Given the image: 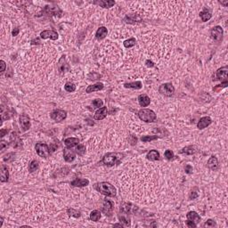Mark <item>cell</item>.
<instances>
[{"label": "cell", "mask_w": 228, "mask_h": 228, "mask_svg": "<svg viewBox=\"0 0 228 228\" xmlns=\"http://www.w3.org/2000/svg\"><path fill=\"white\" fill-rule=\"evenodd\" d=\"M159 92L161 95L165 96H171L174 95L175 88H174V86L171 83H165V84H162L161 86H159Z\"/></svg>", "instance_id": "4"}, {"label": "cell", "mask_w": 228, "mask_h": 228, "mask_svg": "<svg viewBox=\"0 0 228 228\" xmlns=\"http://www.w3.org/2000/svg\"><path fill=\"white\" fill-rule=\"evenodd\" d=\"M103 210L104 213H106V215L109 214L110 212H111V210H113V204H112V202L110 201V200H105L103 201Z\"/></svg>", "instance_id": "23"}, {"label": "cell", "mask_w": 228, "mask_h": 228, "mask_svg": "<svg viewBox=\"0 0 228 228\" xmlns=\"http://www.w3.org/2000/svg\"><path fill=\"white\" fill-rule=\"evenodd\" d=\"M146 64H147V66L148 67H153V65H154V63L152 62V61H146Z\"/></svg>", "instance_id": "48"}, {"label": "cell", "mask_w": 228, "mask_h": 228, "mask_svg": "<svg viewBox=\"0 0 228 228\" xmlns=\"http://www.w3.org/2000/svg\"><path fill=\"white\" fill-rule=\"evenodd\" d=\"M77 153L79 154V155H80V156H82V155H84L85 154V152H86V148H85V146L84 145H82V144H79L78 146H77Z\"/></svg>", "instance_id": "37"}, {"label": "cell", "mask_w": 228, "mask_h": 228, "mask_svg": "<svg viewBox=\"0 0 228 228\" xmlns=\"http://www.w3.org/2000/svg\"><path fill=\"white\" fill-rule=\"evenodd\" d=\"M211 122H212V120L210 117H202L199 120V122L197 124V127L200 129H203L205 127H207L208 126H210L211 124Z\"/></svg>", "instance_id": "14"}, {"label": "cell", "mask_w": 228, "mask_h": 228, "mask_svg": "<svg viewBox=\"0 0 228 228\" xmlns=\"http://www.w3.org/2000/svg\"><path fill=\"white\" fill-rule=\"evenodd\" d=\"M138 116L140 120H142L144 122H152L156 119V114L153 110H149V109H143L139 110Z\"/></svg>", "instance_id": "3"}, {"label": "cell", "mask_w": 228, "mask_h": 228, "mask_svg": "<svg viewBox=\"0 0 228 228\" xmlns=\"http://www.w3.org/2000/svg\"><path fill=\"white\" fill-rule=\"evenodd\" d=\"M58 69L61 72H66L70 70V66L69 64H68L67 61H66V58L64 55H62L61 57V59L59 60V62H58Z\"/></svg>", "instance_id": "11"}, {"label": "cell", "mask_w": 228, "mask_h": 228, "mask_svg": "<svg viewBox=\"0 0 228 228\" xmlns=\"http://www.w3.org/2000/svg\"><path fill=\"white\" fill-rule=\"evenodd\" d=\"M79 143V140L75 137H69L64 140V144L68 148H72L76 145H78Z\"/></svg>", "instance_id": "19"}, {"label": "cell", "mask_w": 228, "mask_h": 228, "mask_svg": "<svg viewBox=\"0 0 228 228\" xmlns=\"http://www.w3.org/2000/svg\"><path fill=\"white\" fill-rule=\"evenodd\" d=\"M165 157H166L168 159H171L174 157V153H173V152L170 151V150H167V151L165 152Z\"/></svg>", "instance_id": "41"}, {"label": "cell", "mask_w": 228, "mask_h": 228, "mask_svg": "<svg viewBox=\"0 0 228 228\" xmlns=\"http://www.w3.org/2000/svg\"><path fill=\"white\" fill-rule=\"evenodd\" d=\"M223 29L220 27V26H216L214 27L211 31H210V34H211V37L214 40L216 41H220L223 38Z\"/></svg>", "instance_id": "8"}, {"label": "cell", "mask_w": 228, "mask_h": 228, "mask_svg": "<svg viewBox=\"0 0 228 228\" xmlns=\"http://www.w3.org/2000/svg\"><path fill=\"white\" fill-rule=\"evenodd\" d=\"M103 88V83H97L92 86H88L87 88L86 89V93H92V92H96V91H100Z\"/></svg>", "instance_id": "17"}, {"label": "cell", "mask_w": 228, "mask_h": 228, "mask_svg": "<svg viewBox=\"0 0 228 228\" xmlns=\"http://www.w3.org/2000/svg\"><path fill=\"white\" fill-rule=\"evenodd\" d=\"M227 85H228V82H227V81L222 83L221 85H217V86L214 87V91H219L220 89H222V88H224V87H226Z\"/></svg>", "instance_id": "39"}, {"label": "cell", "mask_w": 228, "mask_h": 228, "mask_svg": "<svg viewBox=\"0 0 228 228\" xmlns=\"http://www.w3.org/2000/svg\"><path fill=\"white\" fill-rule=\"evenodd\" d=\"M36 151L37 153L43 158H47L50 154V150L47 144H42V143H38L36 144Z\"/></svg>", "instance_id": "5"}, {"label": "cell", "mask_w": 228, "mask_h": 228, "mask_svg": "<svg viewBox=\"0 0 228 228\" xmlns=\"http://www.w3.org/2000/svg\"><path fill=\"white\" fill-rule=\"evenodd\" d=\"M8 130L7 129H1V137H3V136L6 135V133H7Z\"/></svg>", "instance_id": "49"}, {"label": "cell", "mask_w": 228, "mask_h": 228, "mask_svg": "<svg viewBox=\"0 0 228 228\" xmlns=\"http://www.w3.org/2000/svg\"><path fill=\"white\" fill-rule=\"evenodd\" d=\"M138 102H139V104L142 107H146L150 104L151 100L146 95H140L139 97H138Z\"/></svg>", "instance_id": "20"}, {"label": "cell", "mask_w": 228, "mask_h": 228, "mask_svg": "<svg viewBox=\"0 0 228 228\" xmlns=\"http://www.w3.org/2000/svg\"><path fill=\"white\" fill-rule=\"evenodd\" d=\"M20 124L23 131H27L30 127V120L28 115L26 114H21L20 116Z\"/></svg>", "instance_id": "7"}, {"label": "cell", "mask_w": 228, "mask_h": 228, "mask_svg": "<svg viewBox=\"0 0 228 228\" xmlns=\"http://www.w3.org/2000/svg\"><path fill=\"white\" fill-rule=\"evenodd\" d=\"M97 190L103 195L109 197H114L116 195V188L108 182H102L97 185Z\"/></svg>", "instance_id": "1"}, {"label": "cell", "mask_w": 228, "mask_h": 228, "mask_svg": "<svg viewBox=\"0 0 228 228\" xmlns=\"http://www.w3.org/2000/svg\"><path fill=\"white\" fill-rule=\"evenodd\" d=\"M220 3H221V5H223V6H226L227 5H228V0H226L225 2H223V1H220Z\"/></svg>", "instance_id": "50"}, {"label": "cell", "mask_w": 228, "mask_h": 228, "mask_svg": "<svg viewBox=\"0 0 228 228\" xmlns=\"http://www.w3.org/2000/svg\"><path fill=\"white\" fill-rule=\"evenodd\" d=\"M120 158H121L120 153L110 152V153H107L104 155V157L103 158V164H105L107 166H113L114 164L120 162Z\"/></svg>", "instance_id": "2"}, {"label": "cell", "mask_w": 228, "mask_h": 228, "mask_svg": "<svg viewBox=\"0 0 228 228\" xmlns=\"http://www.w3.org/2000/svg\"><path fill=\"white\" fill-rule=\"evenodd\" d=\"M107 112H108L107 107H102V108H100V109L96 112V114H95V116H94L95 120H103V119L107 116Z\"/></svg>", "instance_id": "13"}, {"label": "cell", "mask_w": 228, "mask_h": 228, "mask_svg": "<svg viewBox=\"0 0 228 228\" xmlns=\"http://www.w3.org/2000/svg\"><path fill=\"white\" fill-rule=\"evenodd\" d=\"M0 144H1V150L3 151L6 147H7V143H6L5 141H2L1 143H0Z\"/></svg>", "instance_id": "46"}, {"label": "cell", "mask_w": 228, "mask_h": 228, "mask_svg": "<svg viewBox=\"0 0 228 228\" xmlns=\"http://www.w3.org/2000/svg\"><path fill=\"white\" fill-rule=\"evenodd\" d=\"M12 34H13V37L17 36V35L19 34V29H14V30H13Z\"/></svg>", "instance_id": "47"}, {"label": "cell", "mask_w": 228, "mask_h": 228, "mask_svg": "<svg viewBox=\"0 0 228 228\" xmlns=\"http://www.w3.org/2000/svg\"><path fill=\"white\" fill-rule=\"evenodd\" d=\"M126 88H134V89H140L142 88V83L140 81H135L132 83H126L124 85Z\"/></svg>", "instance_id": "28"}, {"label": "cell", "mask_w": 228, "mask_h": 228, "mask_svg": "<svg viewBox=\"0 0 228 228\" xmlns=\"http://www.w3.org/2000/svg\"><path fill=\"white\" fill-rule=\"evenodd\" d=\"M204 226L205 227H214V226H216V223L213 220L210 219V220H208L206 223L204 224Z\"/></svg>", "instance_id": "40"}, {"label": "cell", "mask_w": 228, "mask_h": 228, "mask_svg": "<svg viewBox=\"0 0 228 228\" xmlns=\"http://www.w3.org/2000/svg\"><path fill=\"white\" fill-rule=\"evenodd\" d=\"M67 212H68V214H69L70 216H72L74 217H80V212L78 211V210H75L74 209H71V208L68 209Z\"/></svg>", "instance_id": "34"}, {"label": "cell", "mask_w": 228, "mask_h": 228, "mask_svg": "<svg viewBox=\"0 0 228 228\" xmlns=\"http://www.w3.org/2000/svg\"><path fill=\"white\" fill-rule=\"evenodd\" d=\"M198 197V193L197 192H192L191 194H190V199L191 200H193V199H196Z\"/></svg>", "instance_id": "45"}, {"label": "cell", "mask_w": 228, "mask_h": 228, "mask_svg": "<svg viewBox=\"0 0 228 228\" xmlns=\"http://www.w3.org/2000/svg\"><path fill=\"white\" fill-rule=\"evenodd\" d=\"M197 152V150H196V147L195 146H187V147H185L183 150H182V153H186V154H187V155H193V154H194L195 152Z\"/></svg>", "instance_id": "30"}, {"label": "cell", "mask_w": 228, "mask_h": 228, "mask_svg": "<svg viewBox=\"0 0 228 228\" xmlns=\"http://www.w3.org/2000/svg\"><path fill=\"white\" fill-rule=\"evenodd\" d=\"M0 180L3 183L8 181L9 178V172H8V169L6 165H2L1 166V169H0Z\"/></svg>", "instance_id": "15"}, {"label": "cell", "mask_w": 228, "mask_h": 228, "mask_svg": "<svg viewBox=\"0 0 228 228\" xmlns=\"http://www.w3.org/2000/svg\"><path fill=\"white\" fill-rule=\"evenodd\" d=\"M100 217H101V212L98 210H94L90 214V219L92 221L97 222L100 219Z\"/></svg>", "instance_id": "31"}, {"label": "cell", "mask_w": 228, "mask_h": 228, "mask_svg": "<svg viewBox=\"0 0 228 228\" xmlns=\"http://www.w3.org/2000/svg\"><path fill=\"white\" fill-rule=\"evenodd\" d=\"M114 226H122V224H114Z\"/></svg>", "instance_id": "51"}, {"label": "cell", "mask_w": 228, "mask_h": 228, "mask_svg": "<svg viewBox=\"0 0 228 228\" xmlns=\"http://www.w3.org/2000/svg\"><path fill=\"white\" fill-rule=\"evenodd\" d=\"M64 88L67 92H73V91H75V89H76V86L72 82H67L64 86Z\"/></svg>", "instance_id": "32"}, {"label": "cell", "mask_w": 228, "mask_h": 228, "mask_svg": "<svg viewBox=\"0 0 228 228\" xmlns=\"http://www.w3.org/2000/svg\"><path fill=\"white\" fill-rule=\"evenodd\" d=\"M103 102L101 99H96V100H95V101L93 102V105H94L96 108H100V107L103 106Z\"/></svg>", "instance_id": "38"}, {"label": "cell", "mask_w": 228, "mask_h": 228, "mask_svg": "<svg viewBox=\"0 0 228 228\" xmlns=\"http://www.w3.org/2000/svg\"><path fill=\"white\" fill-rule=\"evenodd\" d=\"M51 119L54 120L56 122H61L63 120L66 119L67 117V112L65 110H54L51 115H50Z\"/></svg>", "instance_id": "6"}, {"label": "cell", "mask_w": 228, "mask_h": 228, "mask_svg": "<svg viewBox=\"0 0 228 228\" xmlns=\"http://www.w3.org/2000/svg\"><path fill=\"white\" fill-rule=\"evenodd\" d=\"M146 157H147L148 159H150V161H158V159H159V153L157 151L152 150V151H151V152H148V154H147Z\"/></svg>", "instance_id": "25"}, {"label": "cell", "mask_w": 228, "mask_h": 228, "mask_svg": "<svg viewBox=\"0 0 228 228\" xmlns=\"http://www.w3.org/2000/svg\"><path fill=\"white\" fill-rule=\"evenodd\" d=\"M200 17L201 18L202 21H207L211 18V13L209 10L207 9H204L202 12L200 13Z\"/></svg>", "instance_id": "26"}, {"label": "cell", "mask_w": 228, "mask_h": 228, "mask_svg": "<svg viewBox=\"0 0 228 228\" xmlns=\"http://www.w3.org/2000/svg\"><path fill=\"white\" fill-rule=\"evenodd\" d=\"M157 138H158L157 135H145V136H143V137L141 138V140L143 142H151V141H153Z\"/></svg>", "instance_id": "36"}, {"label": "cell", "mask_w": 228, "mask_h": 228, "mask_svg": "<svg viewBox=\"0 0 228 228\" xmlns=\"http://www.w3.org/2000/svg\"><path fill=\"white\" fill-rule=\"evenodd\" d=\"M135 45V39L133 38L124 41V45H125V47H127V48L132 47H134Z\"/></svg>", "instance_id": "33"}, {"label": "cell", "mask_w": 228, "mask_h": 228, "mask_svg": "<svg viewBox=\"0 0 228 228\" xmlns=\"http://www.w3.org/2000/svg\"><path fill=\"white\" fill-rule=\"evenodd\" d=\"M96 3L103 8H110L115 5V1H106V0H102V1H98Z\"/></svg>", "instance_id": "27"}, {"label": "cell", "mask_w": 228, "mask_h": 228, "mask_svg": "<svg viewBox=\"0 0 228 228\" xmlns=\"http://www.w3.org/2000/svg\"><path fill=\"white\" fill-rule=\"evenodd\" d=\"M0 65H1V72H5V70H6V62H4V61H1L0 62Z\"/></svg>", "instance_id": "43"}, {"label": "cell", "mask_w": 228, "mask_h": 228, "mask_svg": "<svg viewBox=\"0 0 228 228\" xmlns=\"http://www.w3.org/2000/svg\"><path fill=\"white\" fill-rule=\"evenodd\" d=\"M186 172L187 173V174H191L192 173V171H193V167L192 166H190V165H187V166H186Z\"/></svg>", "instance_id": "44"}, {"label": "cell", "mask_w": 228, "mask_h": 228, "mask_svg": "<svg viewBox=\"0 0 228 228\" xmlns=\"http://www.w3.org/2000/svg\"><path fill=\"white\" fill-rule=\"evenodd\" d=\"M107 33H108V30H107V29L105 27H100L97 30L96 34V38L97 39H103V38H104L107 36Z\"/></svg>", "instance_id": "22"}, {"label": "cell", "mask_w": 228, "mask_h": 228, "mask_svg": "<svg viewBox=\"0 0 228 228\" xmlns=\"http://www.w3.org/2000/svg\"><path fill=\"white\" fill-rule=\"evenodd\" d=\"M63 157L64 159L67 162H72L74 161L75 159V152L73 150H72V148H66L63 151Z\"/></svg>", "instance_id": "10"}, {"label": "cell", "mask_w": 228, "mask_h": 228, "mask_svg": "<svg viewBox=\"0 0 228 228\" xmlns=\"http://www.w3.org/2000/svg\"><path fill=\"white\" fill-rule=\"evenodd\" d=\"M126 22H127V23H135V22H140L141 21V18L135 16V14H132V15H127L125 19Z\"/></svg>", "instance_id": "29"}, {"label": "cell", "mask_w": 228, "mask_h": 228, "mask_svg": "<svg viewBox=\"0 0 228 228\" xmlns=\"http://www.w3.org/2000/svg\"><path fill=\"white\" fill-rule=\"evenodd\" d=\"M38 162L37 161H33L30 162V164L29 166V170H30V172H34L38 169Z\"/></svg>", "instance_id": "35"}, {"label": "cell", "mask_w": 228, "mask_h": 228, "mask_svg": "<svg viewBox=\"0 0 228 228\" xmlns=\"http://www.w3.org/2000/svg\"><path fill=\"white\" fill-rule=\"evenodd\" d=\"M2 224H3V218L1 217V222H0V226H1V225H2Z\"/></svg>", "instance_id": "52"}, {"label": "cell", "mask_w": 228, "mask_h": 228, "mask_svg": "<svg viewBox=\"0 0 228 228\" xmlns=\"http://www.w3.org/2000/svg\"><path fill=\"white\" fill-rule=\"evenodd\" d=\"M88 184H89V181L87 179H80V178H77L71 183V185L75 187L86 186H88Z\"/></svg>", "instance_id": "16"}, {"label": "cell", "mask_w": 228, "mask_h": 228, "mask_svg": "<svg viewBox=\"0 0 228 228\" xmlns=\"http://www.w3.org/2000/svg\"><path fill=\"white\" fill-rule=\"evenodd\" d=\"M187 219L188 220H190V221H193V223H195L196 224L200 222V216L195 212V211H190L188 214H187Z\"/></svg>", "instance_id": "21"}, {"label": "cell", "mask_w": 228, "mask_h": 228, "mask_svg": "<svg viewBox=\"0 0 228 228\" xmlns=\"http://www.w3.org/2000/svg\"><path fill=\"white\" fill-rule=\"evenodd\" d=\"M227 74H228V68L227 66L220 68L217 72V78L224 82L227 81Z\"/></svg>", "instance_id": "12"}, {"label": "cell", "mask_w": 228, "mask_h": 228, "mask_svg": "<svg viewBox=\"0 0 228 228\" xmlns=\"http://www.w3.org/2000/svg\"><path fill=\"white\" fill-rule=\"evenodd\" d=\"M11 142L13 143V146L15 147V148H18L21 145V144L20 138L18 137V135H17V134L15 132H13L12 134V135H11Z\"/></svg>", "instance_id": "24"}, {"label": "cell", "mask_w": 228, "mask_h": 228, "mask_svg": "<svg viewBox=\"0 0 228 228\" xmlns=\"http://www.w3.org/2000/svg\"><path fill=\"white\" fill-rule=\"evenodd\" d=\"M207 166L208 168H210V169L212 170H217V168H218V161H217V159L214 156L210 157V159L208 161V163H207Z\"/></svg>", "instance_id": "18"}, {"label": "cell", "mask_w": 228, "mask_h": 228, "mask_svg": "<svg viewBox=\"0 0 228 228\" xmlns=\"http://www.w3.org/2000/svg\"><path fill=\"white\" fill-rule=\"evenodd\" d=\"M40 37L43 39L50 38L52 40H56L58 38V34L54 30H44L40 33Z\"/></svg>", "instance_id": "9"}, {"label": "cell", "mask_w": 228, "mask_h": 228, "mask_svg": "<svg viewBox=\"0 0 228 228\" xmlns=\"http://www.w3.org/2000/svg\"><path fill=\"white\" fill-rule=\"evenodd\" d=\"M186 225L188 226V227H191V228H193V227H196V224L195 223H193V221H190V220H188V221H186Z\"/></svg>", "instance_id": "42"}]
</instances>
